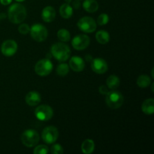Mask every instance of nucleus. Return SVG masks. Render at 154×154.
Returning <instances> with one entry per match:
<instances>
[{
    "label": "nucleus",
    "instance_id": "obj_1",
    "mask_svg": "<svg viewBox=\"0 0 154 154\" xmlns=\"http://www.w3.org/2000/svg\"><path fill=\"white\" fill-rule=\"evenodd\" d=\"M8 19L12 23L19 24L25 20L26 17V9L23 5L15 3L8 8Z\"/></svg>",
    "mask_w": 154,
    "mask_h": 154
},
{
    "label": "nucleus",
    "instance_id": "obj_2",
    "mask_svg": "<svg viewBox=\"0 0 154 154\" xmlns=\"http://www.w3.org/2000/svg\"><path fill=\"white\" fill-rule=\"evenodd\" d=\"M51 53L57 60L60 62H65L70 57L71 50L66 44L56 43L51 47Z\"/></svg>",
    "mask_w": 154,
    "mask_h": 154
},
{
    "label": "nucleus",
    "instance_id": "obj_3",
    "mask_svg": "<svg viewBox=\"0 0 154 154\" xmlns=\"http://www.w3.org/2000/svg\"><path fill=\"white\" fill-rule=\"evenodd\" d=\"M123 102H124V98L120 92L112 90V91H108L106 94L105 102L110 108L117 109L122 106Z\"/></svg>",
    "mask_w": 154,
    "mask_h": 154
},
{
    "label": "nucleus",
    "instance_id": "obj_4",
    "mask_svg": "<svg viewBox=\"0 0 154 154\" xmlns=\"http://www.w3.org/2000/svg\"><path fill=\"white\" fill-rule=\"evenodd\" d=\"M39 139L38 133L34 129H26L21 135V141L26 147H34L38 143Z\"/></svg>",
    "mask_w": 154,
    "mask_h": 154
},
{
    "label": "nucleus",
    "instance_id": "obj_5",
    "mask_svg": "<svg viewBox=\"0 0 154 154\" xmlns=\"http://www.w3.org/2000/svg\"><path fill=\"white\" fill-rule=\"evenodd\" d=\"M30 35L35 42H42L48 38V29L42 24H35L30 28Z\"/></svg>",
    "mask_w": 154,
    "mask_h": 154
},
{
    "label": "nucleus",
    "instance_id": "obj_6",
    "mask_svg": "<svg viewBox=\"0 0 154 154\" xmlns=\"http://www.w3.org/2000/svg\"><path fill=\"white\" fill-rule=\"evenodd\" d=\"M53 70V64L48 59H44L38 62L35 66V72L38 75L42 77L50 75Z\"/></svg>",
    "mask_w": 154,
    "mask_h": 154
},
{
    "label": "nucleus",
    "instance_id": "obj_7",
    "mask_svg": "<svg viewBox=\"0 0 154 154\" xmlns=\"http://www.w3.org/2000/svg\"><path fill=\"white\" fill-rule=\"evenodd\" d=\"M35 116L41 121H48L54 116V110L48 105H42L35 110Z\"/></svg>",
    "mask_w": 154,
    "mask_h": 154
},
{
    "label": "nucleus",
    "instance_id": "obj_8",
    "mask_svg": "<svg viewBox=\"0 0 154 154\" xmlns=\"http://www.w3.org/2000/svg\"><path fill=\"white\" fill-rule=\"evenodd\" d=\"M78 27L84 32L91 33L96 29V23L92 17H84L78 20Z\"/></svg>",
    "mask_w": 154,
    "mask_h": 154
},
{
    "label": "nucleus",
    "instance_id": "obj_9",
    "mask_svg": "<svg viewBox=\"0 0 154 154\" xmlns=\"http://www.w3.org/2000/svg\"><path fill=\"white\" fill-rule=\"evenodd\" d=\"M59 137V132L58 129L55 126H50L48 127L45 128L44 130L42 131V138L43 141L47 144H53L56 142L57 140L58 139Z\"/></svg>",
    "mask_w": 154,
    "mask_h": 154
},
{
    "label": "nucleus",
    "instance_id": "obj_10",
    "mask_svg": "<svg viewBox=\"0 0 154 154\" xmlns=\"http://www.w3.org/2000/svg\"><path fill=\"white\" fill-rule=\"evenodd\" d=\"M90 43V38L87 35H78L72 41V45L77 51H82L88 48Z\"/></svg>",
    "mask_w": 154,
    "mask_h": 154
},
{
    "label": "nucleus",
    "instance_id": "obj_11",
    "mask_svg": "<svg viewBox=\"0 0 154 154\" xmlns=\"http://www.w3.org/2000/svg\"><path fill=\"white\" fill-rule=\"evenodd\" d=\"M17 51V44L14 40H6L1 46L2 54L5 57H12Z\"/></svg>",
    "mask_w": 154,
    "mask_h": 154
},
{
    "label": "nucleus",
    "instance_id": "obj_12",
    "mask_svg": "<svg viewBox=\"0 0 154 154\" xmlns=\"http://www.w3.org/2000/svg\"><path fill=\"white\" fill-rule=\"evenodd\" d=\"M91 68L92 70L96 74L102 75L108 71V66L105 60L102 58H96L92 61Z\"/></svg>",
    "mask_w": 154,
    "mask_h": 154
},
{
    "label": "nucleus",
    "instance_id": "obj_13",
    "mask_svg": "<svg viewBox=\"0 0 154 154\" xmlns=\"http://www.w3.org/2000/svg\"><path fill=\"white\" fill-rule=\"evenodd\" d=\"M69 66L74 72H81L85 68V63L81 57L76 56V57H73L70 59Z\"/></svg>",
    "mask_w": 154,
    "mask_h": 154
},
{
    "label": "nucleus",
    "instance_id": "obj_14",
    "mask_svg": "<svg viewBox=\"0 0 154 154\" xmlns=\"http://www.w3.org/2000/svg\"><path fill=\"white\" fill-rule=\"evenodd\" d=\"M26 102L29 106H36L42 101V97L39 93L36 91H31L26 96Z\"/></svg>",
    "mask_w": 154,
    "mask_h": 154
},
{
    "label": "nucleus",
    "instance_id": "obj_15",
    "mask_svg": "<svg viewBox=\"0 0 154 154\" xmlns=\"http://www.w3.org/2000/svg\"><path fill=\"white\" fill-rule=\"evenodd\" d=\"M42 17L45 22L51 23L54 20L56 17V11L51 6H47L42 10Z\"/></svg>",
    "mask_w": 154,
    "mask_h": 154
},
{
    "label": "nucleus",
    "instance_id": "obj_16",
    "mask_svg": "<svg viewBox=\"0 0 154 154\" xmlns=\"http://www.w3.org/2000/svg\"><path fill=\"white\" fill-rule=\"evenodd\" d=\"M143 113L147 115H151L154 113V99L153 98L147 99L144 101L141 105Z\"/></svg>",
    "mask_w": 154,
    "mask_h": 154
},
{
    "label": "nucleus",
    "instance_id": "obj_17",
    "mask_svg": "<svg viewBox=\"0 0 154 154\" xmlns=\"http://www.w3.org/2000/svg\"><path fill=\"white\" fill-rule=\"evenodd\" d=\"M83 8L88 13H94L99 9V3L96 0H85L83 3Z\"/></svg>",
    "mask_w": 154,
    "mask_h": 154
},
{
    "label": "nucleus",
    "instance_id": "obj_18",
    "mask_svg": "<svg viewBox=\"0 0 154 154\" xmlns=\"http://www.w3.org/2000/svg\"><path fill=\"white\" fill-rule=\"evenodd\" d=\"M60 14L61 17L65 19H69L73 14V8L68 3L62 5L60 8Z\"/></svg>",
    "mask_w": 154,
    "mask_h": 154
},
{
    "label": "nucleus",
    "instance_id": "obj_19",
    "mask_svg": "<svg viewBox=\"0 0 154 154\" xmlns=\"http://www.w3.org/2000/svg\"><path fill=\"white\" fill-rule=\"evenodd\" d=\"M95 143L91 139H86L81 144V150L84 154H90L94 151Z\"/></svg>",
    "mask_w": 154,
    "mask_h": 154
},
{
    "label": "nucleus",
    "instance_id": "obj_20",
    "mask_svg": "<svg viewBox=\"0 0 154 154\" xmlns=\"http://www.w3.org/2000/svg\"><path fill=\"white\" fill-rule=\"evenodd\" d=\"M120 78L115 75H112L111 76H109L106 81L107 87H108V89H111V90H115V89H117L120 86Z\"/></svg>",
    "mask_w": 154,
    "mask_h": 154
},
{
    "label": "nucleus",
    "instance_id": "obj_21",
    "mask_svg": "<svg viewBox=\"0 0 154 154\" xmlns=\"http://www.w3.org/2000/svg\"><path fill=\"white\" fill-rule=\"evenodd\" d=\"M96 38L97 42L101 45H105L110 41V35L108 32L105 30H100L96 35Z\"/></svg>",
    "mask_w": 154,
    "mask_h": 154
},
{
    "label": "nucleus",
    "instance_id": "obj_22",
    "mask_svg": "<svg viewBox=\"0 0 154 154\" xmlns=\"http://www.w3.org/2000/svg\"><path fill=\"white\" fill-rule=\"evenodd\" d=\"M151 84V79L147 75H141L137 79V84L141 88H146Z\"/></svg>",
    "mask_w": 154,
    "mask_h": 154
},
{
    "label": "nucleus",
    "instance_id": "obj_23",
    "mask_svg": "<svg viewBox=\"0 0 154 154\" xmlns=\"http://www.w3.org/2000/svg\"><path fill=\"white\" fill-rule=\"evenodd\" d=\"M57 37L58 38L60 39L61 42H67L70 41L71 38V35H70V33L68 30L65 29H61L58 31L57 32Z\"/></svg>",
    "mask_w": 154,
    "mask_h": 154
},
{
    "label": "nucleus",
    "instance_id": "obj_24",
    "mask_svg": "<svg viewBox=\"0 0 154 154\" xmlns=\"http://www.w3.org/2000/svg\"><path fill=\"white\" fill-rule=\"evenodd\" d=\"M69 72V66L66 63H61L57 68V75L61 77H64L68 75Z\"/></svg>",
    "mask_w": 154,
    "mask_h": 154
},
{
    "label": "nucleus",
    "instance_id": "obj_25",
    "mask_svg": "<svg viewBox=\"0 0 154 154\" xmlns=\"http://www.w3.org/2000/svg\"><path fill=\"white\" fill-rule=\"evenodd\" d=\"M109 21V17L106 14H102L99 16L97 19V23L100 26L106 25Z\"/></svg>",
    "mask_w": 154,
    "mask_h": 154
},
{
    "label": "nucleus",
    "instance_id": "obj_26",
    "mask_svg": "<svg viewBox=\"0 0 154 154\" xmlns=\"http://www.w3.org/2000/svg\"><path fill=\"white\" fill-rule=\"evenodd\" d=\"M49 152V149L46 145H39L33 150L34 154H47Z\"/></svg>",
    "mask_w": 154,
    "mask_h": 154
},
{
    "label": "nucleus",
    "instance_id": "obj_27",
    "mask_svg": "<svg viewBox=\"0 0 154 154\" xmlns=\"http://www.w3.org/2000/svg\"><path fill=\"white\" fill-rule=\"evenodd\" d=\"M51 151L53 154H62L64 152V150H63V147L60 144H56L52 146Z\"/></svg>",
    "mask_w": 154,
    "mask_h": 154
},
{
    "label": "nucleus",
    "instance_id": "obj_28",
    "mask_svg": "<svg viewBox=\"0 0 154 154\" xmlns=\"http://www.w3.org/2000/svg\"><path fill=\"white\" fill-rule=\"evenodd\" d=\"M18 31L20 34L22 35H26L30 31V27L28 24L23 23L18 27Z\"/></svg>",
    "mask_w": 154,
    "mask_h": 154
},
{
    "label": "nucleus",
    "instance_id": "obj_29",
    "mask_svg": "<svg viewBox=\"0 0 154 154\" xmlns=\"http://www.w3.org/2000/svg\"><path fill=\"white\" fill-rule=\"evenodd\" d=\"M99 91L101 94L106 95L107 93H108V87H106V86H105V85L101 86V87H99Z\"/></svg>",
    "mask_w": 154,
    "mask_h": 154
},
{
    "label": "nucleus",
    "instance_id": "obj_30",
    "mask_svg": "<svg viewBox=\"0 0 154 154\" xmlns=\"http://www.w3.org/2000/svg\"><path fill=\"white\" fill-rule=\"evenodd\" d=\"M12 0H0V3L3 5H8L11 4Z\"/></svg>",
    "mask_w": 154,
    "mask_h": 154
},
{
    "label": "nucleus",
    "instance_id": "obj_31",
    "mask_svg": "<svg viewBox=\"0 0 154 154\" xmlns=\"http://www.w3.org/2000/svg\"><path fill=\"white\" fill-rule=\"evenodd\" d=\"M79 1H80V0H75V1L73 2L74 7H75V8L78 9V8H79V6H80V2H79Z\"/></svg>",
    "mask_w": 154,
    "mask_h": 154
},
{
    "label": "nucleus",
    "instance_id": "obj_32",
    "mask_svg": "<svg viewBox=\"0 0 154 154\" xmlns=\"http://www.w3.org/2000/svg\"><path fill=\"white\" fill-rule=\"evenodd\" d=\"M72 1V0H65V2H66V3H68V4H70V2Z\"/></svg>",
    "mask_w": 154,
    "mask_h": 154
},
{
    "label": "nucleus",
    "instance_id": "obj_33",
    "mask_svg": "<svg viewBox=\"0 0 154 154\" xmlns=\"http://www.w3.org/2000/svg\"><path fill=\"white\" fill-rule=\"evenodd\" d=\"M15 1L18 2H23V1H25V0H15Z\"/></svg>",
    "mask_w": 154,
    "mask_h": 154
}]
</instances>
